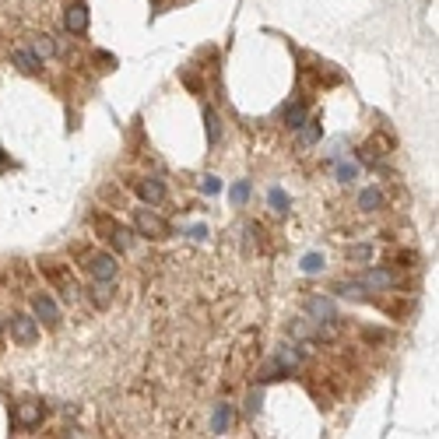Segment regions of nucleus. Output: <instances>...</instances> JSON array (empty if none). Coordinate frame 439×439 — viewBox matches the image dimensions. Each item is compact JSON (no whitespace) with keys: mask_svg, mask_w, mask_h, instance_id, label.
Instances as JSON below:
<instances>
[{"mask_svg":"<svg viewBox=\"0 0 439 439\" xmlns=\"http://www.w3.org/2000/svg\"><path fill=\"white\" fill-rule=\"evenodd\" d=\"M306 309H309V317H317L320 324H334V320H341L331 299H309V302H306Z\"/></svg>","mask_w":439,"mask_h":439,"instance_id":"9b49d317","label":"nucleus"},{"mask_svg":"<svg viewBox=\"0 0 439 439\" xmlns=\"http://www.w3.org/2000/svg\"><path fill=\"white\" fill-rule=\"evenodd\" d=\"M78 267L85 270L91 281H113L116 270H120V263H116V257L109 250H81L78 253Z\"/></svg>","mask_w":439,"mask_h":439,"instance_id":"f257e3e1","label":"nucleus"},{"mask_svg":"<svg viewBox=\"0 0 439 439\" xmlns=\"http://www.w3.org/2000/svg\"><path fill=\"white\" fill-rule=\"evenodd\" d=\"M302 270H306V274L324 270V257H320V253H306V257H302Z\"/></svg>","mask_w":439,"mask_h":439,"instance_id":"412c9836","label":"nucleus"},{"mask_svg":"<svg viewBox=\"0 0 439 439\" xmlns=\"http://www.w3.org/2000/svg\"><path fill=\"white\" fill-rule=\"evenodd\" d=\"M106 239L113 243V250H116V253H127V250L134 246V232H130V229H123V225H113Z\"/></svg>","mask_w":439,"mask_h":439,"instance_id":"ddd939ff","label":"nucleus"},{"mask_svg":"<svg viewBox=\"0 0 439 439\" xmlns=\"http://www.w3.org/2000/svg\"><path fill=\"white\" fill-rule=\"evenodd\" d=\"M32 317L46 327H57L60 324V306L50 292H32Z\"/></svg>","mask_w":439,"mask_h":439,"instance_id":"423d86ee","label":"nucleus"},{"mask_svg":"<svg viewBox=\"0 0 439 439\" xmlns=\"http://www.w3.org/2000/svg\"><path fill=\"white\" fill-rule=\"evenodd\" d=\"M358 207H362V211H380V207H383V193H380L376 186L362 190V197H358Z\"/></svg>","mask_w":439,"mask_h":439,"instance_id":"f3484780","label":"nucleus"},{"mask_svg":"<svg viewBox=\"0 0 439 439\" xmlns=\"http://www.w3.org/2000/svg\"><path fill=\"white\" fill-rule=\"evenodd\" d=\"M204 123H207V141L218 144V141H222V120H218V113H215L211 106L204 109Z\"/></svg>","mask_w":439,"mask_h":439,"instance_id":"dca6fc26","label":"nucleus"},{"mask_svg":"<svg viewBox=\"0 0 439 439\" xmlns=\"http://www.w3.org/2000/svg\"><path fill=\"white\" fill-rule=\"evenodd\" d=\"M229 415H232V408H229V404H218V408H215V418H211V429H215V433H225V429H229Z\"/></svg>","mask_w":439,"mask_h":439,"instance_id":"6ab92c4d","label":"nucleus"},{"mask_svg":"<svg viewBox=\"0 0 439 439\" xmlns=\"http://www.w3.org/2000/svg\"><path fill=\"white\" fill-rule=\"evenodd\" d=\"M28 50H32L39 60H50V57H57V42H53L50 35H32V39H28Z\"/></svg>","mask_w":439,"mask_h":439,"instance_id":"4468645a","label":"nucleus"},{"mask_svg":"<svg viewBox=\"0 0 439 439\" xmlns=\"http://www.w3.org/2000/svg\"><path fill=\"white\" fill-rule=\"evenodd\" d=\"M355 285L365 288V292H387V288H401L404 278H401L397 270H387V267H369L365 274L355 278Z\"/></svg>","mask_w":439,"mask_h":439,"instance_id":"20e7f679","label":"nucleus"},{"mask_svg":"<svg viewBox=\"0 0 439 439\" xmlns=\"http://www.w3.org/2000/svg\"><path fill=\"white\" fill-rule=\"evenodd\" d=\"M113 281H91V306H98V309H106L109 302H113Z\"/></svg>","mask_w":439,"mask_h":439,"instance_id":"2eb2a0df","label":"nucleus"},{"mask_svg":"<svg viewBox=\"0 0 439 439\" xmlns=\"http://www.w3.org/2000/svg\"><path fill=\"white\" fill-rule=\"evenodd\" d=\"M285 127L288 130H302L306 127V102H288L285 106Z\"/></svg>","mask_w":439,"mask_h":439,"instance_id":"f8f14e48","label":"nucleus"},{"mask_svg":"<svg viewBox=\"0 0 439 439\" xmlns=\"http://www.w3.org/2000/svg\"><path fill=\"white\" fill-rule=\"evenodd\" d=\"M306 123H309V127L299 134V144H302V148H309V144H313V141H320V134H324L320 120H306Z\"/></svg>","mask_w":439,"mask_h":439,"instance_id":"a211bd4d","label":"nucleus"},{"mask_svg":"<svg viewBox=\"0 0 439 439\" xmlns=\"http://www.w3.org/2000/svg\"><path fill=\"white\" fill-rule=\"evenodd\" d=\"M334 173H338L341 183H351V179L358 176V166H355V162H338V166H334Z\"/></svg>","mask_w":439,"mask_h":439,"instance_id":"aec40b11","label":"nucleus"},{"mask_svg":"<svg viewBox=\"0 0 439 439\" xmlns=\"http://www.w3.org/2000/svg\"><path fill=\"white\" fill-rule=\"evenodd\" d=\"M64 32H67V35H85L88 32V4H81V0L67 4V11H64Z\"/></svg>","mask_w":439,"mask_h":439,"instance_id":"6e6552de","label":"nucleus"},{"mask_svg":"<svg viewBox=\"0 0 439 439\" xmlns=\"http://www.w3.org/2000/svg\"><path fill=\"white\" fill-rule=\"evenodd\" d=\"M7 331H11V341L21 345V348H28V345L39 341V320H35L32 313H11Z\"/></svg>","mask_w":439,"mask_h":439,"instance_id":"39448f33","label":"nucleus"},{"mask_svg":"<svg viewBox=\"0 0 439 439\" xmlns=\"http://www.w3.org/2000/svg\"><path fill=\"white\" fill-rule=\"evenodd\" d=\"M383 338H387L383 331H365V341H383Z\"/></svg>","mask_w":439,"mask_h":439,"instance_id":"a878e982","label":"nucleus"},{"mask_svg":"<svg viewBox=\"0 0 439 439\" xmlns=\"http://www.w3.org/2000/svg\"><path fill=\"white\" fill-rule=\"evenodd\" d=\"M246 197H250V186H246V183L232 186V200H236V204H246Z\"/></svg>","mask_w":439,"mask_h":439,"instance_id":"b1692460","label":"nucleus"},{"mask_svg":"<svg viewBox=\"0 0 439 439\" xmlns=\"http://www.w3.org/2000/svg\"><path fill=\"white\" fill-rule=\"evenodd\" d=\"M200 190H204V193H218V190H222V183H218L215 176H204V183H200Z\"/></svg>","mask_w":439,"mask_h":439,"instance_id":"393cba45","label":"nucleus"},{"mask_svg":"<svg viewBox=\"0 0 439 439\" xmlns=\"http://www.w3.org/2000/svg\"><path fill=\"white\" fill-rule=\"evenodd\" d=\"M270 204H274V211L281 215V211H288V197L281 193V190H270Z\"/></svg>","mask_w":439,"mask_h":439,"instance_id":"5701e85b","label":"nucleus"},{"mask_svg":"<svg viewBox=\"0 0 439 439\" xmlns=\"http://www.w3.org/2000/svg\"><path fill=\"white\" fill-rule=\"evenodd\" d=\"M11 64H14L21 74H28V78H39V74H42V60H39L32 50H11Z\"/></svg>","mask_w":439,"mask_h":439,"instance_id":"9d476101","label":"nucleus"},{"mask_svg":"<svg viewBox=\"0 0 439 439\" xmlns=\"http://www.w3.org/2000/svg\"><path fill=\"white\" fill-rule=\"evenodd\" d=\"M134 193L144 200V204H162L166 200V183L148 176V179H134Z\"/></svg>","mask_w":439,"mask_h":439,"instance_id":"1a4fd4ad","label":"nucleus"},{"mask_svg":"<svg viewBox=\"0 0 439 439\" xmlns=\"http://www.w3.org/2000/svg\"><path fill=\"white\" fill-rule=\"evenodd\" d=\"M134 236H144V239H169V236H173V225H169L162 215H155V211H148V207H137V211H134Z\"/></svg>","mask_w":439,"mask_h":439,"instance_id":"7ed1b4c3","label":"nucleus"},{"mask_svg":"<svg viewBox=\"0 0 439 439\" xmlns=\"http://www.w3.org/2000/svg\"><path fill=\"white\" fill-rule=\"evenodd\" d=\"M348 261H372V246H348Z\"/></svg>","mask_w":439,"mask_h":439,"instance_id":"4be33fe9","label":"nucleus"},{"mask_svg":"<svg viewBox=\"0 0 439 439\" xmlns=\"http://www.w3.org/2000/svg\"><path fill=\"white\" fill-rule=\"evenodd\" d=\"M39 270H42V278L67 299V302H74L78 299V281H74V274H71V267L60 261H39Z\"/></svg>","mask_w":439,"mask_h":439,"instance_id":"f03ea898","label":"nucleus"},{"mask_svg":"<svg viewBox=\"0 0 439 439\" xmlns=\"http://www.w3.org/2000/svg\"><path fill=\"white\" fill-rule=\"evenodd\" d=\"M42 418H46V408H42L39 401H25V404H18V408H14L11 426H14V429H35Z\"/></svg>","mask_w":439,"mask_h":439,"instance_id":"0eeeda50","label":"nucleus"}]
</instances>
